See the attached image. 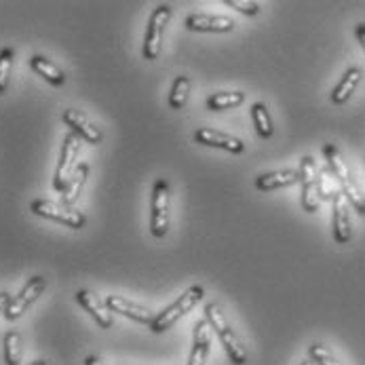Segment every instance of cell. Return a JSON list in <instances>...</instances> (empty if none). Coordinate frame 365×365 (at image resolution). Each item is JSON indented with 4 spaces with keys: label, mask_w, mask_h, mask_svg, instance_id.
<instances>
[{
    "label": "cell",
    "mask_w": 365,
    "mask_h": 365,
    "mask_svg": "<svg viewBox=\"0 0 365 365\" xmlns=\"http://www.w3.org/2000/svg\"><path fill=\"white\" fill-rule=\"evenodd\" d=\"M298 182H300V171L283 169V171H272V173H264L260 178H256V188L268 192V190L294 186V184H298Z\"/></svg>",
    "instance_id": "cell-17"
},
{
    "label": "cell",
    "mask_w": 365,
    "mask_h": 365,
    "mask_svg": "<svg viewBox=\"0 0 365 365\" xmlns=\"http://www.w3.org/2000/svg\"><path fill=\"white\" fill-rule=\"evenodd\" d=\"M319 167L313 157H304L300 160V182H302V207L309 213H314L321 205L319 195Z\"/></svg>",
    "instance_id": "cell-9"
},
{
    "label": "cell",
    "mask_w": 365,
    "mask_h": 365,
    "mask_svg": "<svg viewBox=\"0 0 365 365\" xmlns=\"http://www.w3.org/2000/svg\"><path fill=\"white\" fill-rule=\"evenodd\" d=\"M61 120L72 129V133H76L78 138H83L87 144H93V146L102 144V140H104L102 131H100L83 112L70 108V110H66V112L61 114Z\"/></svg>",
    "instance_id": "cell-10"
},
{
    "label": "cell",
    "mask_w": 365,
    "mask_h": 365,
    "mask_svg": "<svg viewBox=\"0 0 365 365\" xmlns=\"http://www.w3.org/2000/svg\"><path fill=\"white\" fill-rule=\"evenodd\" d=\"M331 201H334V239H336V243L346 245L353 237L349 201L342 192H336Z\"/></svg>",
    "instance_id": "cell-13"
},
{
    "label": "cell",
    "mask_w": 365,
    "mask_h": 365,
    "mask_svg": "<svg viewBox=\"0 0 365 365\" xmlns=\"http://www.w3.org/2000/svg\"><path fill=\"white\" fill-rule=\"evenodd\" d=\"M106 307L110 309V313L123 314V317H127V319H131L135 323H142V325H150L155 321V317H157V314L150 313L146 307H140V304H135V302H131V300H127L123 296H108Z\"/></svg>",
    "instance_id": "cell-11"
},
{
    "label": "cell",
    "mask_w": 365,
    "mask_h": 365,
    "mask_svg": "<svg viewBox=\"0 0 365 365\" xmlns=\"http://www.w3.org/2000/svg\"><path fill=\"white\" fill-rule=\"evenodd\" d=\"M355 36H357V41L361 43V47L365 49V24H359V26L355 28Z\"/></svg>",
    "instance_id": "cell-28"
},
{
    "label": "cell",
    "mask_w": 365,
    "mask_h": 365,
    "mask_svg": "<svg viewBox=\"0 0 365 365\" xmlns=\"http://www.w3.org/2000/svg\"><path fill=\"white\" fill-rule=\"evenodd\" d=\"M226 6L237 9L243 15H258V11H260V4L252 2V0H226Z\"/></svg>",
    "instance_id": "cell-27"
},
{
    "label": "cell",
    "mask_w": 365,
    "mask_h": 365,
    "mask_svg": "<svg viewBox=\"0 0 365 365\" xmlns=\"http://www.w3.org/2000/svg\"><path fill=\"white\" fill-rule=\"evenodd\" d=\"M30 209H32V213H36L41 217L55 220L59 224H66L68 228H74V230H78V228H83L87 224V217L81 211L66 207L63 203H53V201H47V199H36V201L30 203Z\"/></svg>",
    "instance_id": "cell-6"
},
{
    "label": "cell",
    "mask_w": 365,
    "mask_h": 365,
    "mask_svg": "<svg viewBox=\"0 0 365 365\" xmlns=\"http://www.w3.org/2000/svg\"><path fill=\"white\" fill-rule=\"evenodd\" d=\"M252 118H254V125L258 129L262 138H270L274 127H272V120H270V114H268V108L258 102V104L252 106Z\"/></svg>",
    "instance_id": "cell-24"
},
{
    "label": "cell",
    "mask_w": 365,
    "mask_h": 365,
    "mask_svg": "<svg viewBox=\"0 0 365 365\" xmlns=\"http://www.w3.org/2000/svg\"><path fill=\"white\" fill-rule=\"evenodd\" d=\"M85 365H104V364H102V359H100V357H96V355H89V357L85 359Z\"/></svg>",
    "instance_id": "cell-30"
},
{
    "label": "cell",
    "mask_w": 365,
    "mask_h": 365,
    "mask_svg": "<svg viewBox=\"0 0 365 365\" xmlns=\"http://www.w3.org/2000/svg\"><path fill=\"white\" fill-rule=\"evenodd\" d=\"M76 302L96 319V323L102 327V329H110L114 325V319L110 309L106 307V300H100V296H96L93 292L89 289H78L76 292Z\"/></svg>",
    "instance_id": "cell-12"
},
{
    "label": "cell",
    "mask_w": 365,
    "mask_h": 365,
    "mask_svg": "<svg viewBox=\"0 0 365 365\" xmlns=\"http://www.w3.org/2000/svg\"><path fill=\"white\" fill-rule=\"evenodd\" d=\"M9 302H11V294L9 292H0V313H4Z\"/></svg>",
    "instance_id": "cell-29"
},
{
    "label": "cell",
    "mask_w": 365,
    "mask_h": 365,
    "mask_svg": "<svg viewBox=\"0 0 365 365\" xmlns=\"http://www.w3.org/2000/svg\"><path fill=\"white\" fill-rule=\"evenodd\" d=\"M4 364H21V336L17 331H6L4 334Z\"/></svg>",
    "instance_id": "cell-23"
},
{
    "label": "cell",
    "mask_w": 365,
    "mask_h": 365,
    "mask_svg": "<svg viewBox=\"0 0 365 365\" xmlns=\"http://www.w3.org/2000/svg\"><path fill=\"white\" fill-rule=\"evenodd\" d=\"M171 19V6L169 4H158L153 11L150 19H148V30H146V38H144V59L153 61L157 59L160 53V43H163V34L165 28Z\"/></svg>",
    "instance_id": "cell-7"
},
{
    "label": "cell",
    "mask_w": 365,
    "mask_h": 365,
    "mask_svg": "<svg viewBox=\"0 0 365 365\" xmlns=\"http://www.w3.org/2000/svg\"><path fill=\"white\" fill-rule=\"evenodd\" d=\"M361 76H364L361 68H357V66L349 68V70H346V74L342 76V81H340V83L336 85V89L331 91V102L338 106L346 104V102L351 100V96L355 93V89H357V85H359Z\"/></svg>",
    "instance_id": "cell-19"
},
{
    "label": "cell",
    "mask_w": 365,
    "mask_h": 365,
    "mask_svg": "<svg viewBox=\"0 0 365 365\" xmlns=\"http://www.w3.org/2000/svg\"><path fill=\"white\" fill-rule=\"evenodd\" d=\"M87 178H89V165H87V163L76 165L72 178L68 180L66 188L61 190V203H63L66 207H72V205L78 201V197H81V192H83V186H85V182H87Z\"/></svg>",
    "instance_id": "cell-18"
},
{
    "label": "cell",
    "mask_w": 365,
    "mask_h": 365,
    "mask_svg": "<svg viewBox=\"0 0 365 365\" xmlns=\"http://www.w3.org/2000/svg\"><path fill=\"white\" fill-rule=\"evenodd\" d=\"M190 32H232L235 30V21L230 17L224 15H188L186 24H184Z\"/></svg>",
    "instance_id": "cell-15"
},
{
    "label": "cell",
    "mask_w": 365,
    "mask_h": 365,
    "mask_svg": "<svg viewBox=\"0 0 365 365\" xmlns=\"http://www.w3.org/2000/svg\"><path fill=\"white\" fill-rule=\"evenodd\" d=\"M78 150H81V140L76 133H68L63 138L61 144V153H59V160H57V169H55V178H53V188L57 192H61L68 184V180L72 178L74 169H76V158H78Z\"/></svg>",
    "instance_id": "cell-5"
},
{
    "label": "cell",
    "mask_w": 365,
    "mask_h": 365,
    "mask_svg": "<svg viewBox=\"0 0 365 365\" xmlns=\"http://www.w3.org/2000/svg\"><path fill=\"white\" fill-rule=\"evenodd\" d=\"M323 155L327 160V167L331 171V175L336 178V182L340 184V192L346 197L349 205H353L355 211H359V215H365V197L361 188L357 186V182L353 180L344 158L340 155V150L334 144H325L323 146Z\"/></svg>",
    "instance_id": "cell-2"
},
{
    "label": "cell",
    "mask_w": 365,
    "mask_h": 365,
    "mask_svg": "<svg viewBox=\"0 0 365 365\" xmlns=\"http://www.w3.org/2000/svg\"><path fill=\"white\" fill-rule=\"evenodd\" d=\"M245 102V93L243 91H222V93H213L207 98V108L213 112L220 110H230L235 106H241Z\"/></svg>",
    "instance_id": "cell-21"
},
{
    "label": "cell",
    "mask_w": 365,
    "mask_h": 365,
    "mask_svg": "<svg viewBox=\"0 0 365 365\" xmlns=\"http://www.w3.org/2000/svg\"><path fill=\"white\" fill-rule=\"evenodd\" d=\"M195 140L203 146L209 148H222V150H228L232 155H241L245 150V144L235 138V135H228V133H222V131H215V129H199L195 133Z\"/></svg>",
    "instance_id": "cell-14"
},
{
    "label": "cell",
    "mask_w": 365,
    "mask_h": 365,
    "mask_svg": "<svg viewBox=\"0 0 365 365\" xmlns=\"http://www.w3.org/2000/svg\"><path fill=\"white\" fill-rule=\"evenodd\" d=\"M13 59H15V51L4 47L0 51V96L6 91L9 87V78H11V68H13Z\"/></svg>",
    "instance_id": "cell-26"
},
{
    "label": "cell",
    "mask_w": 365,
    "mask_h": 365,
    "mask_svg": "<svg viewBox=\"0 0 365 365\" xmlns=\"http://www.w3.org/2000/svg\"><path fill=\"white\" fill-rule=\"evenodd\" d=\"M45 289H47V279H45V277H32V279L24 285V289H21L17 296L11 298L9 307L4 309V319H6V321L19 319L21 314L26 313V311L38 300V296H41Z\"/></svg>",
    "instance_id": "cell-8"
},
{
    "label": "cell",
    "mask_w": 365,
    "mask_h": 365,
    "mask_svg": "<svg viewBox=\"0 0 365 365\" xmlns=\"http://www.w3.org/2000/svg\"><path fill=\"white\" fill-rule=\"evenodd\" d=\"M205 319H207V323L211 325V329L217 334V338H220V342H222V346H224V351H226V355H228L230 364H235V365L247 364L250 353H247V349H245V344H243L241 336H239V334L235 331V327L228 323L226 314L222 313L220 304L209 302L207 307H205Z\"/></svg>",
    "instance_id": "cell-1"
},
{
    "label": "cell",
    "mask_w": 365,
    "mask_h": 365,
    "mask_svg": "<svg viewBox=\"0 0 365 365\" xmlns=\"http://www.w3.org/2000/svg\"><path fill=\"white\" fill-rule=\"evenodd\" d=\"M188 93H190V78L188 76H178L173 81L171 93H169V108L171 110H182L188 102Z\"/></svg>",
    "instance_id": "cell-22"
},
{
    "label": "cell",
    "mask_w": 365,
    "mask_h": 365,
    "mask_svg": "<svg viewBox=\"0 0 365 365\" xmlns=\"http://www.w3.org/2000/svg\"><path fill=\"white\" fill-rule=\"evenodd\" d=\"M150 232L163 239L169 232V184L167 180H157L150 199Z\"/></svg>",
    "instance_id": "cell-4"
},
{
    "label": "cell",
    "mask_w": 365,
    "mask_h": 365,
    "mask_svg": "<svg viewBox=\"0 0 365 365\" xmlns=\"http://www.w3.org/2000/svg\"><path fill=\"white\" fill-rule=\"evenodd\" d=\"M30 68H32L38 76H43L45 81H49L51 85H55V87H61V85L66 83V74L53 63L51 59H47V57H43V55H32V57H30Z\"/></svg>",
    "instance_id": "cell-20"
},
{
    "label": "cell",
    "mask_w": 365,
    "mask_h": 365,
    "mask_svg": "<svg viewBox=\"0 0 365 365\" xmlns=\"http://www.w3.org/2000/svg\"><path fill=\"white\" fill-rule=\"evenodd\" d=\"M309 359L314 365H342L336 359V355L321 342H314V344L309 346Z\"/></svg>",
    "instance_id": "cell-25"
},
{
    "label": "cell",
    "mask_w": 365,
    "mask_h": 365,
    "mask_svg": "<svg viewBox=\"0 0 365 365\" xmlns=\"http://www.w3.org/2000/svg\"><path fill=\"white\" fill-rule=\"evenodd\" d=\"M203 298H205V289H203L201 285L188 287L173 304H169L165 311H160V313L155 317V321L150 323V329H153L155 334H163V331L171 329L184 314L190 313Z\"/></svg>",
    "instance_id": "cell-3"
},
{
    "label": "cell",
    "mask_w": 365,
    "mask_h": 365,
    "mask_svg": "<svg viewBox=\"0 0 365 365\" xmlns=\"http://www.w3.org/2000/svg\"><path fill=\"white\" fill-rule=\"evenodd\" d=\"M209 346H211V325L207 323V319H199L195 325V340H192V351L188 357V365L207 364Z\"/></svg>",
    "instance_id": "cell-16"
},
{
    "label": "cell",
    "mask_w": 365,
    "mask_h": 365,
    "mask_svg": "<svg viewBox=\"0 0 365 365\" xmlns=\"http://www.w3.org/2000/svg\"><path fill=\"white\" fill-rule=\"evenodd\" d=\"M300 365H314V364H313V361H311V359H307V361H302V364H300Z\"/></svg>",
    "instance_id": "cell-32"
},
{
    "label": "cell",
    "mask_w": 365,
    "mask_h": 365,
    "mask_svg": "<svg viewBox=\"0 0 365 365\" xmlns=\"http://www.w3.org/2000/svg\"><path fill=\"white\" fill-rule=\"evenodd\" d=\"M28 365H49L47 361H43V359H38V361H32V364H28Z\"/></svg>",
    "instance_id": "cell-31"
}]
</instances>
